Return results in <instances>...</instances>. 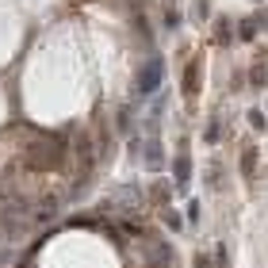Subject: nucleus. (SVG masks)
Segmentation results:
<instances>
[{"mask_svg": "<svg viewBox=\"0 0 268 268\" xmlns=\"http://www.w3.org/2000/svg\"><path fill=\"white\" fill-rule=\"evenodd\" d=\"M161 85V58H149L138 69V96H154Z\"/></svg>", "mask_w": 268, "mask_h": 268, "instance_id": "nucleus-1", "label": "nucleus"}, {"mask_svg": "<svg viewBox=\"0 0 268 268\" xmlns=\"http://www.w3.org/2000/svg\"><path fill=\"white\" fill-rule=\"evenodd\" d=\"M196 81H199V65H196V61H188V69H184V96H188V100H192V96H196Z\"/></svg>", "mask_w": 268, "mask_h": 268, "instance_id": "nucleus-2", "label": "nucleus"}, {"mask_svg": "<svg viewBox=\"0 0 268 268\" xmlns=\"http://www.w3.org/2000/svg\"><path fill=\"white\" fill-rule=\"evenodd\" d=\"M188 154H180L176 157V165H173V173H176V188H188Z\"/></svg>", "mask_w": 268, "mask_h": 268, "instance_id": "nucleus-3", "label": "nucleus"}, {"mask_svg": "<svg viewBox=\"0 0 268 268\" xmlns=\"http://www.w3.org/2000/svg\"><path fill=\"white\" fill-rule=\"evenodd\" d=\"M253 169H257V149H245L242 154V173L253 180Z\"/></svg>", "mask_w": 268, "mask_h": 268, "instance_id": "nucleus-4", "label": "nucleus"}, {"mask_svg": "<svg viewBox=\"0 0 268 268\" xmlns=\"http://www.w3.org/2000/svg\"><path fill=\"white\" fill-rule=\"evenodd\" d=\"M249 123H253L257 130H264V127H268V119H264V111H260V107H253V111H249Z\"/></svg>", "mask_w": 268, "mask_h": 268, "instance_id": "nucleus-5", "label": "nucleus"}, {"mask_svg": "<svg viewBox=\"0 0 268 268\" xmlns=\"http://www.w3.org/2000/svg\"><path fill=\"white\" fill-rule=\"evenodd\" d=\"M257 35V19H245V27H242V39H253Z\"/></svg>", "mask_w": 268, "mask_h": 268, "instance_id": "nucleus-6", "label": "nucleus"}, {"mask_svg": "<svg viewBox=\"0 0 268 268\" xmlns=\"http://www.w3.org/2000/svg\"><path fill=\"white\" fill-rule=\"evenodd\" d=\"M196 268H211V264H207V257H196Z\"/></svg>", "mask_w": 268, "mask_h": 268, "instance_id": "nucleus-7", "label": "nucleus"}]
</instances>
